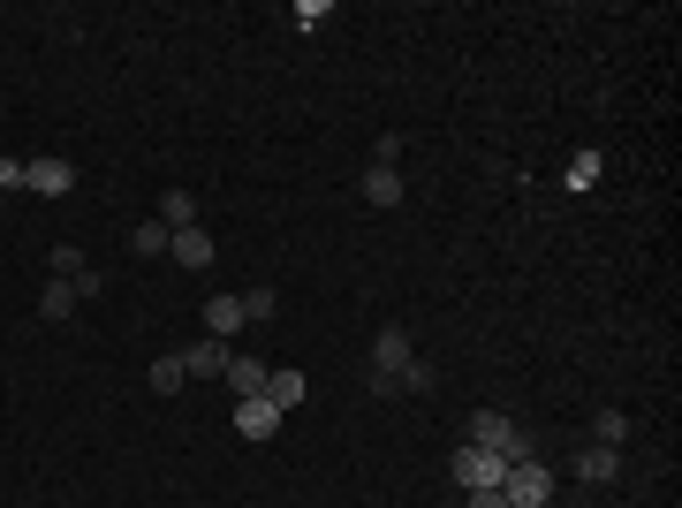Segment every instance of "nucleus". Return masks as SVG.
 <instances>
[{"mask_svg":"<svg viewBox=\"0 0 682 508\" xmlns=\"http://www.w3.org/2000/svg\"><path fill=\"white\" fill-rule=\"evenodd\" d=\"M448 478H455L463 494H485V486H501V478H509V464H501L493 448H455V464H448Z\"/></svg>","mask_w":682,"mask_h":508,"instance_id":"20e7f679","label":"nucleus"},{"mask_svg":"<svg viewBox=\"0 0 682 508\" xmlns=\"http://www.w3.org/2000/svg\"><path fill=\"white\" fill-rule=\"evenodd\" d=\"M470 448H493L501 464H531V432L501 410H470Z\"/></svg>","mask_w":682,"mask_h":508,"instance_id":"f257e3e1","label":"nucleus"},{"mask_svg":"<svg viewBox=\"0 0 682 508\" xmlns=\"http://www.w3.org/2000/svg\"><path fill=\"white\" fill-rule=\"evenodd\" d=\"M327 16H334V0H297V23H303V31H319Z\"/></svg>","mask_w":682,"mask_h":508,"instance_id":"b1692460","label":"nucleus"},{"mask_svg":"<svg viewBox=\"0 0 682 508\" xmlns=\"http://www.w3.org/2000/svg\"><path fill=\"white\" fill-rule=\"evenodd\" d=\"M303 395H311V387H303V372H265V402H273L281 418H289V410H303Z\"/></svg>","mask_w":682,"mask_h":508,"instance_id":"f8f14e48","label":"nucleus"},{"mask_svg":"<svg viewBox=\"0 0 682 508\" xmlns=\"http://www.w3.org/2000/svg\"><path fill=\"white\" fill-rule=\"evenodd\" d=\"M364 206H402V168H364Z\"/></svg>","mask_w":682,"mask_h":508,"instance_id":"ddd939ff","label":"nucleus"},{"mask_svg":"<svg viewBox=\"0 0 682 508\" xmlns=\"http://www.w3.org/2000/svg\"><path fill=\"white\" fill-rule=\"evenodd\" d=\"M243 327H251V319H243V297H213L205 303V335L213 341H235Z\"/></svg>","mask_w":682,"mask_h":508,"instance_id":"1a4fd4ad","label":"nucleus"},{"mask_svg":"<svg viewBox=\"0 0 682 508\" xmlns=\"http://www.w3.org/2000/svg\"><path fill=\"white\" fill-rule=\"evenodd\" d=\"M410 357H418V341L402 335V327H380V341H372V395H387V402H394V372H402V365H410Z\"/></svg>","mask_w":682,"mask_h":508,"instance_id":"f03ea898","label":"nucleus"},{"mask_svg":"<svg viewBox=\"0 0 682 508\" xmlns=\"http://www.w3.org/2000/svg\"><path fill=\"white\" fill-rule=\"evenodd\" d=\"M0 190H23V160L16 152H0Z\"/></svg>","mask_w":682,"mask_h":508,"instance_id":"393cba45","label":"nucleus"},{"mask_svg":"<svg viewBox=\"0 0 682 508\" xmlns=\"http://www.w3.org/2000/svg\"><path fill=\"white\" fill-rule=\"evenodd\" d=\"M190 372H182V357H152V395H182Z\"/></svg>","mask_w":682,"mask_h":508,"instance_id":"dca6fc26","label":"nucleus"},{"mask_svg":"<svg viewBox=\"0 0 682 508\" xmlns=\"http://www.w3.org/2000/svg\"><path fill=\"white\" fill-rule=\"evenodd\" d=\"M84 273V251L77 243H53V281H77Z\"/></svg>","mask_w":682,"mask_h":508,"instance_id":"4be33fe9","label":"nucleus"},{"mask_svg":"<svg viewBox=\"0 0 682 508\" xmlns=\"http://www.w3.org/2000/svg\"><path fill=\"white\" fill-rule=\"evenodd\" d=\"M168 243H174V236L160 228V220H137V228H129V251H137V258H168Z\"/></svg>","mask_w":682,"mask_h":508,"instance_id":"2eb2a0df","label":"nucleus"},{"mask_svg":"<svg viewBox=\"0 0 682 508\" xmlns=\"http://www.w3.org/2000/svg\"><path fill=\"white\" fill-rule=\"evenodd\" d=\"M599 168H606L599 152H576V160H569V190H592V182H599Z\"/></svg>","mask_w":682,"mask_h":508,"instance_id":"6ab92c4d","label":"nucleus"},{"mask_svg":"<svg viewBox=\"0 0 682 508\" xmlns=\"http://www.w3.org/2000/svg\"><path fill=\"white\" fill-rule=\"evenodd\" d=\"M228 357H235L228 341L198 335V341H190V349H182V372H190V380H220V372H228Z\"/></svg>","mask_w":682,"mask_h":508,"instance_id":"423d86ee","label":"nucleus"},{"mask_svg":"<svg viewBox=\"0 0 682 508\" xmlns=\"http://www.w3.org/2000/svg\"><path fill=\"white\" fill-rule=\"evenodd\" d=\"M463 508H509V494H501V486H485V494H463Z\"/></svg>","mask_w":682,"mask_h":508,"instance_id":"a878e982","label":"nucleus"},{"mask_svg":"<svg viewBox=\"0 0 682 508\" xmlns=\"http://www.w3.org/2000/svg\"><path fill=\"white\" fill-rule=\"evenodd\" d=\"M23 190H39V198H69V190H77V168H69V160H23Z\"/></svg>","mask_w":682,"mask_h":508,"instance_id":"39448f33","label":"nucleus"},{"mask_svg":"<svg viewBox=\"0 0 682 508\" xmlns=\"http://www.w3.org/2000/svg\"><path fill=\"white\" fill-rule=\"evenodd\" d=\"M168 236H182V228H198V198L190 190H160V212H152Z\"/></svg>","mask_w":682,"mask_h":508,"instance_id":"9d476101","label":"nucleus"},{"mask_svg":"<svg viewBox=\"0 0 682 508\" xmlns=\"http://www.w3.org/2000/svg\"><path fill=\"white\" fill-rule=\"evenodd\" d=\"M402 152H410V137H394V129H387L380 145H372V168H402Z\"/></svg>","mask_w":682,"mask_h":508,"instance_id":"412c9836","label":"nucleus"},{"mask_svg":"<svg viewBox=\"0 0 682 508\" xmlns=\"http://www.w3.org/2000/svg\"><path fill=\"white\" fill-rule=\"evenodd\" d=\"M630 440V418L622 410H599V448H622Z\"/></svg>","mask_w":682,"mask_h":508,"instance_id":"5701e85b","label":"nucleus"},{"mask_svg":"<svg viewBox=\"0 0 682 508\" xmlns=\"http://www.w3.org/2000/svg\"><path fill=\"white\" fill-rule=\"evenodd\" d=\"M168 258L182 266V273H205V266H213V236H205V228H182V236L168 243Z\"/></svg>","mask_w":682,"mask_h":508,"instance_id":"6e6552de","label":"nucleus"},{"mask_svg":"<svg viewBox=\"0 0 682 508\" xmlns=\"http://www.w3.org/2000/svg\"><path fill=\"white\" fill-rule=\"evenodd\" d=\"M425 387H432V365H425V357H410V365L394 372V395H425Z\"/></svg>","mask_w":682,"mask_h":508,"instance_id":"a211bd4d","label":"nucleus"},{"mask_svg":"<svg viewBox=\"0 0 682 508\" xmlns=\"http://www.w3.org/2000/svg\"><path fill=\"white\" fill-rule=\"evenodd\" d=\"M273 311H281V297H273L265 281H258V289H243V319H273Z\"/></svg>","mask_w":682,"mask_h":508,"instance_id":"aec40b11","label":"nucleus"},{"mask_svg":"<svg viewBox=\"0 0 682 508\" xmlns=\"http://www.w3.org/2000/svg\"><path fill=\"white\" fill-rule=\"evenodd\" d=\"M220 380L235 387V402H243V395H265V365L243 349V357H228V372H220Z\"/></svg>","mask_w":682,"mask_h":508,"instance_id":"9b49d317","label":"nucleus"},{"mask_svg":"<svg viewBox=\"0 0 682 508\" xmlns=\"http://www.w3.org/2000/svg\"><path fill=\"white\" fill-rule=\"evenodd\" d=\"M235 432H243V440H273V432H281V410H273L265 395H243V402H235Z\"/></svg>","mask_w":682,"mask_h":508,"instance_id":"0eeeda50","label":"nucleus"},{"mask_svg":"<svg viewBox=\"0 0 682 508\" xmlns=\"http://www.w3.org/2000/svg\"><path fill=\"white\" fill-rule=\"evenodd\" d=\"M501 494H509V508H554V470L539 464H509V478H501Z\"/></svg>","mask_w":682,"mask_h":508,"instance_id":"7ed1b4c3","label":"nucleus"},{"mask_svg":"<svg viewBox=\"0 0 682 508\" xmlns=\"http://www.w3.org/2000/svg\"><path fill=\"white\" fill-rule=\"evenodd\" d=\"M614 470H622V448H584V456H576V478H584V486H606Z\"/></svg>","mask_w":682,"mask_h":508,"instance_id":"4468645a","label":"nucleus"},{"mask_svg":"<svg viewBox=\"0 0 682 508\" xmlns=\"http://www.w3.org/2000/svg\"><path fill=\"white\" fill-rule=\"evenodd\" d=\"M455 508H463V501H455Z\"/></svg>","mask_w":682,"mask_h":508,"instance_id":"bb28decb","label":"nucleus"},{"mask_svg":"<svg viewBox=\"0 0 682 508\" xmlns=\"http://www.w3.org/2000/svg\"><path fill=\"white\" fill-rule=\"evenodd\" d=\"M39 311H46V319H69V311H77V281H46Z\"/></svg>","mask_w":682,"mask_h":508,"instance_id":"f3484780","label":"nucleus"}]
</instances>
